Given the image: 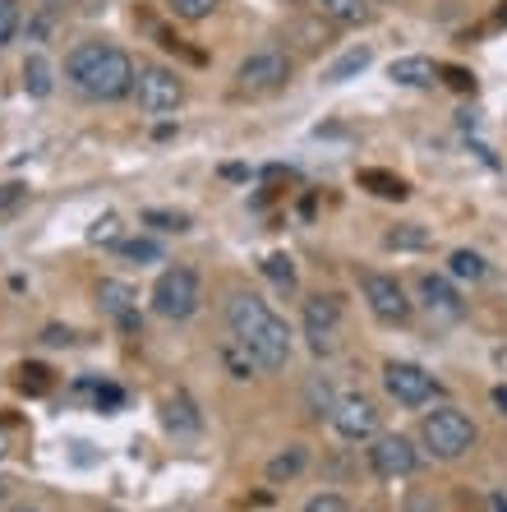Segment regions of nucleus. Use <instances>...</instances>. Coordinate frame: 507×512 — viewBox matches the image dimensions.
<instances>
[{"instance_id": "obj_15", "label": "nucleus", "mask_w": 507, "mask_h": 512, "mask_svg": "<svg viewBox=\"0 0 507 512\" xmlns=\"http://www.w3.org/2000/svg\"><path fill=\"white\" fill-rule=\"evenodd\" d=\"M314 10L337 28H365L374 19V5L369 0H314Z\"/></svg>"}, {"instance_id": "obj_5", "label": "nucleus", "mask_w": 507, "mask_h": 512, "mask_svg": "<svg viewBox=\"0 0 507 512\" xmlns=\"http://www.w3.org/2000/svg\"><path fill=\"white\" fill-rule=\"evenodd\" d=\"M295 74V60L286 47H259L249 51L245 60H240L236 70V88L240 93H277V88L291 84Z\"/></svg>"}, {"instance_id": "obj_1", "label": "nucleus", "mask_w": 507, "mask_h": 512, "mask_svg": "<svg viewBox=\"0 0 507 512\" xmlns=\"http://www.w3.org/2000/svg\"><path fill=\"white\" fill-rule=\"evenodd\" d=\"M226 328H231V342L245 346L259 370H268V374L286 370V360H291V328H286V319L263 296L236 291V296L226 300Z\"/></svg>"}, {"instance_id": "obj_16", "label": "nucleus", "mask_w": 507, "mask_h": 512, "mask_svg": "<svg viewBox=\"0 0 507 512\" xmlns=\"http://www.w3.org/2000/svg\"><path fill=\"white\" fill-rule=\"evenodd\" d=\"M309 466V448L305 443H286L282 453H272L268 466H263V476H268V485H291L300 471Z\"/></svg>"}, {"instance_id": "obj_34", "label": "nucleus", "mask_w": 507, "mask_h": 512, "mask_svg": "<svg viewBox=\"0 0 507 512\" xmlns=\"http://www.w3.org/2000/svg\"><path fill=\"white\" fill-rule=\"evenodd\" d=\"M406 512H434V499H429V494H411V499H406Z\"/></svg>"}, {"instance_id": "obj_28", "label": "nucleus", "mask_w": 507, "mask_h": 512, "mask_svg": "<svg viewBox=\"0 0 507 512\" xmlns=\"http://www.w3.org/2000/svg\"><path fill=\"white\" fill-rule=\"evenodd\" d=\"M143 222L157 231H189V217L185 213H166V208H148L143 213Z\"/></svg>"}, {"instance_id": "obj_8", "label": "nucleus", "mask_w": 507, "mask_h": 512, "mask_svg": "<svg viewBox=\"0 0 507 512\" xmlns=\"http://www.w3.org/2000/svg\"><path fill=\"white\" fill-rule=\"evenodd\" d=\"M365 457L378 480H406L420 471V448H415L406 434H374Z\"/></svg>"}, {"instance_id": "obj_22", "label": "nucleus", "mask_w": 507, "mask_h": 512, "mask_svg": "<svg viewBox=\"0 0 507 512\" xmlns=\"http://www.w3.org/2000/svg\"><path fill=\"white\" fill-rule=\"evenodd\" d=\"M448 273L457 277V282H484V277H489V263H484V254H475V250H452Z\"/></svg>"}, {"instance_id": "obj_14", "label": "nucleus", "mask_w": 507, "mask_h": 512, "mask_svg": "<svg viewBox=\"0 0 507 512\" xmlns=\"http://www.w3.org/2000/svg\"><path fill=\"white\" fill-rule=\"evenodd\" d=\"M388 79L397 88H434L438 84V65L429 56H401L388 65Z\"/></svg>"}, {"instance_id": "obj_38", "label": "nucleus", "mask_w": 507, "mask_h": 512, "mask_svg": "<svg viewBox=\"0 0 507 512\" xmlns=\"http://www.w3.org/2000/svg\"><path fill=\"white\" fill-rule=\"evenodd\" d=\"M494 512H507V499H503V494H494Z\"/></svg>"}, {"instance_id": "obj_40", "label": "nucleus", "mask_w": 507, "mask_h": 512, "mask_svg": "<svg viewBox=\"0 0 507 512\" xmlns=\"http://www.w3.org/2000/svg\"><path fill=\"white\" fill-rule=\"evenodd\" d=\"M0 457H5V429H0Z\"/></svg>"}, {"instance_id": "obj_27", "label": "nucleus", "mask_w": 507, "mask_h": 512, "mask_svg": "<svg viewBox=\"0 0 507 512\" xmlns=\"http://www.w3.org/2000/svg\"><path fill=\"white\" fill-rule=\"evenodd\" d=\"M24 24V14H19V0H0V47H10L14 33Z\"/></svg>"}, {"instance_id": "obj_9", "label": "nucleus", "mask_w": 507, "mask_h": 512, "mask_svg": "<svg viewBox=\"0 0 507 512\" xmlns=\"http://www.w3.org/2000/svg\"><path fill=\"white\" fill-rule=\"evenodd\" d=\"M360 291L369 300V314L378 323H388V328H401V323L411 319V296H406V286L388 273H365L360 277Z\"/></svg>"}, {"instance_id": "obj_23", "label": "nucleus", "mask_w": 507, "mask_h": 512, "mask_svg": "<svg viewBox=\"0 0 507 512\" xmlns=\"http://www.w3.org/2000/svg\"><path fill=\"white\" fill-rule=\"evenodd\" d=\"M120 240H125V227H120L116 213L93 217V227H88V245H107V250H116Z\"/></svg>"}, {"instance_id": "obj_2", "label": "nucleus", "mask_w": 507, "mask_h": 512, "mask_svg": "<svg viewBox=\"0 0 507 512\" xmlns=\"http://www.w3.org/2000/svg\"><path fill=\"white\" fill-rule=\"evenodd\" d=\"M134 74H139V65L116 42H79L65 56V84L79 97H88V102H120V97H130Z\"/></svg>"}, {"instance_id": "obj_19", "label": "nucleus", "mask_w": 507, "mask_h": 512, "mask_svg": "<svg viewBox=\"0 0 507 512\" xmlns=\"http://www.w3.org/2000/svg\"><path fill=\"white\" fill-rule=\"evenodd\" d=\"M383 245H388V250H397V254H415V250H429V245H434V236H429L420 222H397V227L383 231Z\"/></svg>"}, {"instance_id": "obj_25", "label": "nucleus", "mask_w": 507, "mask_h": 512, "mask_svg": "<svg viewBox=\"0 0 507 512\" xmlns=\"http://www.w3.org/2000/svg\"><path fill=\"white\" fill-rule=\"evenodd\" d=\"M116 250L125 254V259H130V263H139V268H143V263H162V245H157L153 236H139V240H120Z\"/></svg>"}, {"instance_id": "obj_24", "label": "nucleus", "mask_w": 507, "mask_h": 512, "mask_svg": "<svg viewBox=\"0 0 507 512\" xmlns=\"http://www.w3.org/2000/svg\"><path fill=\"white\" fill-rule=\"evenodd\" d=\"M217 5H222V0H166V10L176 14V19H185V24H203V19H213Z\"/></svg>"}, {"instance_id": "obj_17", "label": "nucleus", "mask_w": 507, "mask_h": 512, "mask_svg": "<svg viewBox=\"0 0 507 512\" xmlns=\"http://www.w3.org/2000/svg\"><path fill=\"white\" fill-rule=\"evenodd\" d=\"M24 93L28 97H51L56 93V65H51L42 51L24 56Z\"/></svg>"}, {"instance_id": "obj_42", "label": "nucleus", "mask_w": 507, "mask_h": 512, "mask_svg": "<svg viewBox=\"0 0 507 512\" xmlns=\"http://www.w3.org/2000/svg\"><path fill=\"white\" fill-rule=\"evenodd\" d=\"M383 5H392V0H383Z\"/></svg>"}, {"instance_id": "obj_10", "label": "nucleus", "mask_w": 507, "mask_h": 512, "mask_svg": "<svg viewBox=\"0 0 507 512\" xmlns=\"http://www.w3.org/2000/svg\"><path fill=\"white\" fill-rule=\"evenodd\" d=\"M305 337L314 356H332L342 346V300L337 296H309L305 300Z\"/></svg>"}, {"instance_id": "obj_21", "label": "nucleus", "mask_w": 507, "mask_h": 512, "mask_svg": "<svg viewBox=\"0 0 507 512\" xmlns=\"http://www.w3.org/2000/svg\"><path fill=\"white\" fill-rule=\"evenodd\" d=\"M360 185H365V190H374L378 199H406V180L401 176H392V171H378V167H365L360 171Z\"/></svg>"}, {"instance_id": "obj_12", "label": "nucleus", "mask_w": 507, "mask_h": 512, "mask_svg": "<svg viewBox=\"0 0 507 512\" xmlns=\"http://www.w3.org/2000/svg\"><path fill=\"white\" fill-rule=\"evenodd\" d=\"M97 305L107 319H116L125 333H139L143 319H139V296H134L130 282H120V277H102L97 282Z\"/></svg>"}, {"instance_id": "obj_7", "label": "nucleus", "mask_w": 507, "mask_h": 512, "mask_svg": "<svg viewBox=\"0 0 507 512\" xmlns=\"http://www.w3.org/2000/svg\"><path fill=\"white\" fill-rule=\"evenodd\" d=\"M383 388H388V397L397 406H406V411H420V406H429L443 393L434 374L411 365V360H388V365H383Z\"/></svg>"}, {"instance_id": "obj_32", "label": "nucleus", "mask_w": 507, "mask_h": 512, "mask_svg": "<svg viewBox=\"0 0 507 512\" xmlns=\"http://www.w3.org/2000/svg\"><path fill=\"white\" fill-rule=\"evenodd\" d=\"M19 388H24V393H42V388H47V370H42V365H24V370H19Z\"/></svg>"}, {"instance_id": "obj_4", "label": "nucleus", "mask_w": 507, "mask_h": 512, "mask_svg": "<svg viewBox=\"0 0 507 512\" xmlns=\"http://www.w3.org/2000/svg\"><path fill=\"white\" fill-rule=\"evenodd\" d=\"M199 300H203V282L189 263H176V268H162V273H157L153 310L162 314V319H171V323L189 319V314L199 310Z\"/></svg>"}, {"instance_id": "obj_36", "label": "nucleus", "mask_w": 507, "mask_h": 512, "mask_svg": "<svg viewBox=\"0 0 507 512\" xmlns=\"http://www.w3.org/2000/svg\"><path fill=\"white\" fill-rule=\"evenodd\" d=\"M70 328H65V333H60V328H47V337H42V342H47V346H60V342H70Z\"/></svg>"}, {"instance_id": "obj_37", "label": "nucleus", "mask_w": 507, "mask_h": 512, "mask_svg": "<svg viewBox=\"0 0 507 512\" xmlns=\"http://www.w3.org/2000/svg\"><path fill=\"white\" fill-rule=\"evenodd\" d=\"M494 406H498V411H503V416H507V383H503V388H494Z\"/></svg>"}, {"instance_id": "obj_33", "label": "nucleus", "mask_w": 507, "mask_h": 512, "mask_svg": "<svg viewBox=\"0 0 507 512\" xmlns=\"http://www.w3.org/2000/svg\"><path fill=\"white\" fill-rule=\"evenodd\" d=\"M24 185H0V208H14V203H19V199H24Z\"/></svg>"}, {"instance_id": "obj_39", "label": "nucleus", "mask_w": 507, "mask_h": 512, "mask_svg": "<svg viewBox=\"0 0 507 512\" xmlns=\"http://www.w3.org/2000/svg\"><path fill=\"white\" fill-rule=\"evenodd\" d=\"M5 494H10V480H5V471H0V499H5Z\"/></svg>"}, {"instance_id": "obj_11", "label": "nucleus", "mask_w": 507, "mask_h": 512, "mask_svg": "<svg viewBox=\"0 0 507 512\" xmlns=\"http://www.w3.org/2000/svg\"><path fill=\"white\" fill-rule=\"evenodd\" d=\"M328 420H332V429H337L346 443H369L374 434H383V429H378V406L369 402L365 393L337 397L332 411H328Z\"/></svg>"}, {"instance_id": "obj_13", "label": "nucleus", "mask_w": 507, "mask_h": 512, "mask_svg": "<svg viewBox=\"0 0 507 512\" xmlns=\"http://www.w3.org/2000/svg\"><path fill=\"white\" fill-rule=\"evenodd\" d=\"M420 305L429 310V319H461L466 314V300H461V291L448 282V277H438V273H425L420 277Z\"/></svg>"}, {"instance_id": "obj_30", "label": "nucleus", "mask_w": 507, "mask_h": 512, "mask_svg": "<svg viewBox=\"0 0 507 512\" xmlns=\"http://www.w3.org/2000/svg\"><path fill=\"white\" fill-rule=\"evenodd\" d=\"M438 79L448 88H457V93H475V74L461 70V65H438Z\"/></svg>"}, {"instance_id": "obj_3", "label": "nucleus", "mask_w": 507, "mask_h": 512, "mask_svg": "<svg viewBox=\"0 0 507 512\" xmlns=\"http://www.w3.org/2000/svg\"><path fill=\"white\" fill-rule=\"evenodd\" d=\"M420 443H425V453L438 457V462H461L480 443V429H475V420L461 406H434L420 420Z\"/></svg>"}, {"instance_id": "obj_31", "label": "nucleus", "mask_w": 507, "mask_h": 512, "mask_svg": "<svg viewBox=\"0 0 507 512\" xmlns=\"http://www.w3.org/2000/svg\"><path fill=\"white\" fill-rule=\"evenodd\" d=\"M305 512H351V503H346L342 494H332V489H328V494H314V499L305 503Z\"/></svg>"}, {"instance_id": "obj_35", "label": "nucleus", "mask_w": 507, "mask_h": 512, "mask_svg": "<svg viewBox=\"0 0 507 512\" xmlns=\"http://www.w3.org/2000/svg\"><path fill=\"white\" fill-rule=\"evenodd\" d=\"M74 5H79V0H42L47 14H65V10H74Z\"/></svg>"}, {"instance_id": "obj_6", "label": "nucleus", "mask_w": 507, "mask_h": 512, "mask_svg": "<svg viewBox=\"0 0 507 512\" xmlns=\"http://www.w3.org/2000/svg\"><path fill=\"white\" fill-rule=\"evenodd\" d=\"M130 97L139 102L143 116H171V111L185 102V84H180V74L166 70V65H139Z\"/></svg>"}, {"instance_id": "obj_18", "label": "nucleus", "mask_w": 507, "mask_h": 512, "mask_svg": "<svg viewBox=\"0 0 507 512\" xmlns=\"http://www.w3.org/2000/svg\"><path fill=\"white\" fill-rule=\"evenodd\" d=\"M162 420H166V429H171V434H199V429H203L199 406L189 402L185 393L166 397V411H162Z\"/></svg>"}, {"instance_id": "obj_29", "label": "nucleus", "mask_w": 507, "mask_h": 512, "mask_svg": "<svg viewBox=\"0 0 507 512\" xmlns=\"http://www.w3.org/2000/svg\"><path fill=\"white\" fill-rule=\"evenodd\" d=\"M222 360H226V370L236 374V379H249V370H259V365H254V360H249V351L245 346H222Z\"/></svg>"}, {"instance_id": "obj_20", "label": "nucleus", "mask_w": 507, "mask_h": 512, "mask_svg": "<svg viewBox=\"0 0 507 512\" xmlns=\"http://www.w3.org/2000/svg\"><path fill=\"white\" fill-rule=\"evenodd\" d=\"M369 65H374V51H369V47H351L342 60H332L328 70H323V79H328V84H351L355 74H365Z\"/></svg>"}, {"instance_id": "obj_41", "label": "nucleus", "mask_w": 507, "mask_h": 512, "mask_svg": "<svg viewBox=\"0 0 507 512\" xmlns=\"http://www.w3.org/2000/svg\"><path fill=\"white\" fill-rule=\"evenodd\" d=\"M14 512H42V508H14Z\"/></svg>"}, {"instance_id": "obj_26", "label": "nucleus", "mask_w": 507, "mask_h": 512, "mask_svg": "<svg viewBox=\"0 0 507 512\" xmlns=\"http://www.w3.org/2000/svg\"><path fill=\"white\" fill-rule=\"evenodd\" d=\"M263 273H268L272 286L295 291V259H291V254H268V259H263Z\"/></svg>"}]
</instances>
